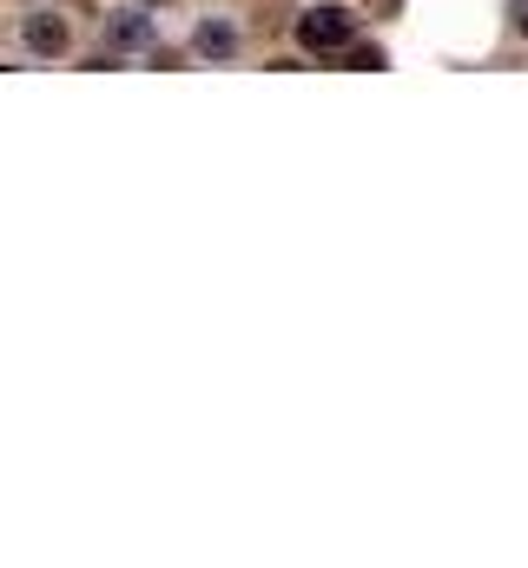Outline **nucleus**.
I'll return each mask as SVG.
<instances>
[{
	"mask_svg": "<svg viewBox=\"0 0 528 568\" xmlns=\"http://www.w3.org/2000/svg\"><path fill=\"white\" fill-rule=\"evenodd\" d=\"M344 60H351V67H364V73H370V67H384V53H377V47H344Z\"/></svg>",
	"mask_w": 528,
	"mask_h": 568,
	"instance_id": "5",
	"label": "nucleus"
},
{
	"mask_svg": "<svg viewBox=\"0 0 528 568\" xmlns=\"http://www.w3.org/2000/svg\"><path fill=\"white\" fill-rule=\"evenodd\" d=\"M152 7H165V0H152Z\"/></svg>",
	"mask_w": 528,
	"mask_h": 568,
	"instance_id": "7",
	"label": "nucleus"
},
{
	"mask_svg": "<svg viewBox=\"0 0 528 568\" xmlns=\"http://www.w3.org/2000/svg\"><path fill=\"white\" fill-rule=\"evenodd\" d=\"M192 47H199L205 60H225V53H238V33H232L225 20H205V27L192 33Z\"/></svg>",
	"mask_w": 528,
	"mask_h": 568,
	"instance_id": "4",
	"label": "nucleus"
},
{
	"mask_svg": "<svg viewBox=\"0 0 528 568\" xmlns=\"http://www.w3.org/2000/svg\"><path fill=\"white\" fill-rule=\"evenodd\" d=\"M351 7H311V13H297V47L304 53H344L351 47Z\"/></svg>",
	"mask_w": 528,
	"mask_h": 568,
	"instance_id": "1",
	"label": "nucleus"
},
{
	"mask_svg": "<svg viewBox=\"0 0 528 568\" xmlns=\"http://www.w3.org/2000/svg\"><path fill=\"white\" fill-rule=\"evenodd\" d=\"M509 13H516V33L528 40V0H509Z\"/></svg>",
	"mask_w": 528,
	"mask_h": 568,
	"instance_id": "6",
	"label": "nucleus"
},
{
	"mask_svg": "<svg viewBox=\"0 0 528 568\" xmlns=\"http://www.w3.org/2000/svg\"><path fill=\"white\" fill-rule=\"evenodd\" d=\"M106 47H113V53H145V47H159L152 13H106Z\"/></svg>",
	"mask_w": 528,
	"mask_h": 568,
	"instance_id": "2",
	"label": "nucleus"
},
{
	"mask_svg": "<svg viewBox=\"0 0 528 568\" xmlns=\"http://www.w3.org/2000/svg\"><path fill=\"white\" fill-rule=\"evenodd\" d=\"M20 33H27V47H33V53H47V60H60V53H67V40H73L60 13H27V27H20Z\"/></svg>",
	"mask_w": 528,
	"mask_h": 568,
	"instance_id": "3",
	"label": "nucleus"
}]
</instances>
